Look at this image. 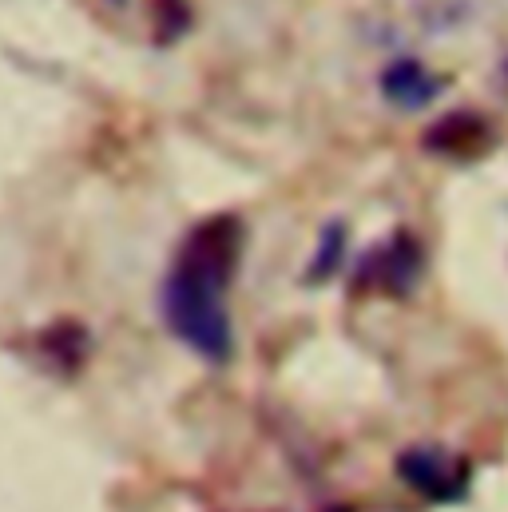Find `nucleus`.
<instances>
[{
    "instance_id": "nucleus-1",
    "label": "nucleus",
    "mask_w": 508,
    "mask_h": 512,
    "mask_svg": "<svg viewBox=\"0 0 508 512\" xmlns=\"http://www.w3.org/2000/svg\"><path fill=\"white\" fill-rule=\"evenodd\" d=\"M247 251V223L235 211L199 219L175 247V258L159 282V314L175 342L195 358L223 366L235 358L231 282Z\"/></svg>"
},
{
    "instance_id": "nucleus-10",
    "label": "nucleus",
    "mask_w": 508,
    "mask_h": 512,
    "mask_svg": "<svg viewBox=\"0 0 508 512\" xmlns=\"http://www.w3.org/2000/svg\"><path fill=\"white\" fill-rule=\"evenodd\" d=\"M501 76H505V84H508V56H505V64H501Z\"/></svg>"
},
{
    "instance_id": "nucleus-6",
    "label": "nucleus",
    "mask_w": 508,
    "mask_h": 512,
    "mask_svg": "<svg viewBox=\"0 0 508 512\" xmlns=\"http://www.w3.org/2000/svg\"><path fill=\"white\" fill-rule=\"evenodd\" d=\"M36 346H40V354H44L48 362H56V370L72 374V370L84 366V358H88V350H92V338H88V330H84L80 322H52V326L40 334Z\"/></svg>"
},
{
    "instance_id": "nucleus-8",
    "label": "nucleus",
    "mask_w": 508,
    "mask_h": 512,
    "mask_svg": "<svg viewBox=\"0 0 508 512\" xmlns=\"http://www.w3.org/2000/svg\"><path fill=\"white\" fill-rule=\"evenodd\" d=\"M195 28V4L191 0H151V48L167 52L179 40H187Z\"/></svg>"
},
{
    "instance_id": "nucleus-9",
    "label": "nucleus",
    "mask_w": 508,
    "mask_h": 512,
    "mask_svg": "<svg viewBox=\"0 0 508 512\" xmlns=\"http://www.w3.org/2000/svg\"><path fill=\"white\" fill-rule=\"evenodd\" d=\"M108 4H112V8H127V0H108Z\"/></svg>"
},
{
    "instance_id": "nucleus-3",
    "label": "nucleus",
    "mask_w": 508,
    "mask_h": 512,
    "mask_svg": "<svg viewBox=\"0 0 508 512\" xmlns=\"http://www.w3.org/2000/svg\"><path fill=\"white\" fill-rule=\"evenodd\" d=\"M497 147H501V131L493 124V116L477 108H449L421 131V151L453 167H473L489 159Z\"/></svg>"
},
{
    "instance_id": "nucleus-4",
    "label": "nucleus",
    "mask_w": 508,
    "mask_h": 512,
    "mask_svg": "<svg viewBox=\"0 0 508 512\" xmlns=\"http://www.w3.org/2000/svg\"><path fill=\"white\" fill-rule=\"evenodd\" d=\"M397 477L425 501H457L469 485V469L449 457L445 449H433V445H417V449H405L397 457Z\"/></svg>"
},
{
    "instance_id": "nucleus-5",
    "label": "nucleus",
    "mask_w": 508,
    "mask_h": 512,
    "mask_svg": "<svg viewBox=\"0 0 508 512\" xmlns=\"http://www.w3.org/2000/svg\"><path fill=\"white\" fill-rule=\"evenodd\" d=\"M449 84L453 80L445 72H433L417 56H393L378 72L381 100L389 108H397V112H425V108H433L449 92Z\"/></svg>"
},
{
    "instance_id": "nucleus-2",
    "label": "nucleus",
    "mask_w": 508,
    "mask_h": 512,
    "mask_svg": "<svg viewBox=\"0 0 508 512\" xmlns=\"http://www.w3.org/2000/svg\"><path fill=\"white\" fill-rule=\"evenodd\" d=\"M425 266H429L425 243L409 227H397L389 239L374 243L366 255L358 258L354 290L358 294H385V298H409L421 286Z\"/></svg>"
},
{
    "instance_id": "nucleus-7",
    "label": "nucleus",
    "mask_w": 508,
    "mask_h": 512,
    "mask_svg": "<svg viewBox=\"0 0 508 512\" xmlns=\"http://www.w3.org/2000/svg\"><path fill=\"white\" fill-rule=\"evenodd\" d=\"M346 251H350V227H346L342 219H330V223L318 231V247H314V255H310V262H306L302 282H306V286H322V282H330V278L342 270Z\"/></svg>"
}]
</instances>
